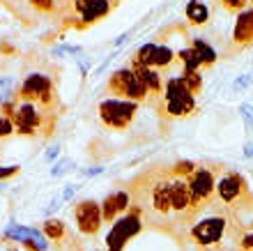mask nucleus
<instances>
[{"label":"nucleus","instance_id":"1","mask_svg":"<svg viewBox=\"0 0 253 251\" xmlns=\"http://www.w3.org/2000/svg\"><path fill=\"white\" fill-rule=\"evenodd\" d=\"M214 201L219 203V207H223L228 214L237 219L247 212H253V192L247 178L237 171H223L216 178Z\"/></svg>","mask_w":253,"mask_h":251},{"label":"nucleus","instance_id":"2","mask_svg":"<svg viewBox=\"0 0 253 251\" xmlns=\"http://www.w3.org/2000/svg\"><path fill=\"white\" fill-rule=\"evenodd\" d=\"M216 168H207V166L198 164L196 171L189 175V192H191V210L198 219V214L205 207L214 203V194H216Z\"/></svg>","mask_w":253,"mask_h":251},{"label":"nucleus","instance_id":"3","mask_svg":"<svg viewBox=\"0 0 253 251\" xmlns=\"http://www.w3.org/2000/svg\"><path fill=\"white\" fill-rule=\"evenodd\" d=\"M21 101H30V104H37L42 111H51V106L55 104V88L51 76L46 74H28L23 83L19 86V95H16Z\"/></svg>","mask_w":253,"mask_h":251},{"label":"nucleus","instance_id":"4","mask_svg":"<svg viewBox=\"0 0 253 251\" xmlns=\"http://www.w3.org/2000/svg\"><path fill=\"white\" fill-rule=\"evenodd\" d=\"M161 104H164L161 113H166L170 118H184V115H191L196 111V97L180 83V76H173L166 81Z\"/></svg>","mask_w":253,"mask_h":251},{"label":"nucleus","instance_id":"5","mask_svg":"<svg viewBox=\"0 0 253 251\" xmlns=\"http://www.w3.org/2000/svg\"><path fill=\"white\" fill-rule=\"evenodd\" d=\"M99 120L108 129H126L133 122L136 113H138V104L129 100H118V97H108V100L99 101Z\"/></svg>","mask_w":253,"mask_h":251},{"label":"nucleus","instance_id":"6","mask_svg":"<svg viewBox=\"0 0 253 251\" xmlns=\"http://www.w3.org/2000/svg\"><path fill=\"white\" fill-rule=\"evenodd\" d=\"M51 115L46 111H42L37 104H30V101H21V104L14 106L12 113V122L14 129L23 136H35L37 132H44L46 125L51 122Z\"/></svg>","mask_w":253,"mask_h":251},{"label":"nucleus","instance_id":"7","mask_svg":"<svg viewBox=\"0 0 253 251\" xmlns=\"http://www.w3.org/2000/svg\"><path fill=\"white\" fill-rule=\"evenodd\" d=\"M108 93H113L118 100H129V101H145L150 97L147 88L140 83V79L133 74L131 67H125V69H118V72L108 79Z\"/></svg>","mask_w":253,"mask_h":251},{"label":"nucleus","instance_id":"8","mask_svg":"<svg viewBox=\"0 0 253 251\" xmlns=\"http://www.w3.org/2000/svg\"><path fill=\"white\" fill-rule=\"evenodd\" d=\"M140 228H143V217H140L138 207L131 205V210L126 212V214H122V217L118 219V221H113V226H111L108 238H106L108 251H122L125 245L133 235H138Z\"/></svg>","mask_w":253,"mask_h":251},{"label":"nucleus","instance_id":"9","mask_svg":"<svg viewBox=\"0 0 253 251\" xmlns=\"http://www.w3.org/2000/svg\"><path fill=\"white\" fill-rule=\"evenodd\" d=\"M74 221H76V228H79L83 235L87 238H94L99 233L101 224H104V217H101V205L92 199L79 201L74 205Z\"/></svg>","mask_w":253,"mask_h":251},{"label":"nucleus","instance_id":"10","mask_svg":"<svg viewBox=\"0 0 253 251\" xmlns=\"http://www.w3.org/2000/svg\"><path fill=\"white\" fill-rule=\"evenodd\" d=\"M175 60V53L170 47H164V44H145L140 47L138 53L133 55V62L138 65H145V67H152V69H166V67L173 65Z\"/></svg>","mask_w":253,"mask_h":251},{"label":"nucleus","instance_id":"11","mask_svg":"<svg viewBox=\"0 0 253 251\" xmlns=\"http://www.w3.org/2000/svg\"><path fill=\"white\" fill-rule=\"evenodd\" d=\"M131 210V194L129 189H118V192H111L101 203V217L106 224H113L122 214Z\"/></svg>","mask_w":253,"mask_h":251},{"label":"nucleus","instance_id":"12","mask_svg":"<svg viewBox=\"0 0 253 251\" xmlns=\"http://www.w3.org/2000/svg\"><path fill=\"white\" fill-rule=\"evenodd\" d=\"M233 42L240 49L253 44V7H247L244 12L237 14V21L233 28Z\"/></svg>","mask_w":253,"mask_h":251},{"label":"nucleus","instance_id":"13","mask_svg":"<svg viewBox=\"0 0 253 251\" xmlns=\"http://www.w3.org/2000/svg\"><path fill=\"white\" fill-rule=\"evenodd\" d=\"M131 69L140 79V83L147 88V93L152 95V97H161V95H164V79H161V72H157L152 67L138 65V62H133Z\"/></svg>","mask_w":253,"mask_h":251},{"label":"nucleus","instance_id":"14","mask_svg":"<svg viewBox=\"0 0 253 251\" xmlns=\"http://www.w3.org/2000/svg\"><path fill=\"white\" fill-rule=\"evenodd\" d=\"M111 7H113V2H111V0H90V5L81 12V21H83V26L94 23L97 19L106 16V14L111 12Z\"/></svg>","mask_w":253,"mask_h":251},{"label":"nucleus","instance_id":"15","mask_svg":"<svg viewBox=\"0 0 253 251\" xmlns=\"http://www.w3.org/2000/svg\"><path fill=\"white\" fill-rule=\"evenodd\" d=\"M184 14H187V21L191 26H205L207 21H210V9L200 0H189Z\"/></svg>","mask_w":253,"mask_h":251},{"label":"nucleus","instance_id":"16","mask_svg":"<svg viewBox=\"0 0 253 251\" xmlns=\"http://www.w3.org/2000/svg\"><path fill=\"white\" fill-rule=\"evenodd\" d=\"M191 49L198 53V58H200V62H203V67H212L214 62H216V51H214V49L210 47L205 40L193 37V40H191Z\"/></svg>","mask_w":253,"mask_h":251},{"label":"nucleus","instance_id":"17","mask_svg":"<svg viewBox=\"0 0 253 251\" xmlns=\"http://www.w3.org/2000/svg\"><path fill=\"white\" fill-rule=\"evenodd\" d=\"M177 60L182 62V72H200V69H203V62H200L198 53L193 51L191 47L182 49V51L177 53Z\"/></svg>","mask_w":253,"mask_h":251},{"label":"nucleus","instance_id":"18","mask_svg":"<svg viewBox=\"0 0 253 251\" xmlns=\"http://www.w3.org/2000/svg\"><path fill=\"white\" fill-rule=\"evenodd\" d=\"M16 95H19L16 81L12 76H2L0 79V104H12V100H16Z\"/></svg>","mask_w":253,"mask_h":251},{"label":"nucleus","instance_id":"19","mask_svg":"<svg viewBox=\"0 0 253 251\" xmlns=\"http://www.w3.org/2000/svg\"><path fill=\"white\" fill-rule=\"evenodd\" d=\"M44 235L48 240H53V242H60V240H65L67 228L60 219H46L44 221Z\"/></svg>","mask_w":253,"mask_h":251},{"label":"nucleus","instance_id":"20","mask_svg":"<svg viewBox=\"0 0 253 251\" xmlns=\"http://www.w3.org/2000/svg\"><path fill=\"white\" fill-rule=\"evenodd\" d=\"M180 83L196 97V95L200 93V88H203V76H200V72H182Z\"/></svg>","mask_w":253,"mask_h":251},{"label":"nucleus","instance_id":"21","mask_svg":"<svg viewBox=\"0 0 253 251\" xmlns=\"http://www.w3.org/2000/svg\"><path fill=\"white\" fill-rule=\"evenodd\" d=\"M226 12H230V14H240V12H244L247 9V5H249V0H216Z\"/></svg>","mask_w":253,"mask_h":251},{"label":"nucleus","instance_id":"22","mask_svg":"<svg viewBox=\"0 0 253 251\" xmlns=\"http://www.w3.org/2000/svg\"><path fill=\"white\" fill-rule=\"evenodd\" d=\"M240 115H242V120H244V125H247V132H251L253 129V104H242Z\"/></svg>","mask_w":253,"mask_h":251},{"label":"nucleus","instance_id":"23","mask_svg":"<svg viewBox=\"0 0 253 251\" xmlns=\"http://www.w3.org/2000/svg\"><path fill=\"white\" fill-rule=\"evenodd\" d=\"M14 132H16V129H14L12 118H7V115H0V139H7V136H12Z\"/></svg>","mask_w":253,"mask_h":251},{"label":"nucleus","instance_id":"24","mask_svg":"<svg viewBox=\"0 0 253 251\" xmlns=\"http://www.w3.org/2000/svg\"><path fill=\"white\" fill-rule=\"evenodd\" d=\"M30 5H33L37 12H53L55 0H30Z\"/></svg>","mask_w":253,"mask_h":251},{"label":"nucleus","instance_id":"25","mask_svg":"<svg viewBox=\"0 0 253 251\" xmlns=\"http://www.w3.org/2000/svg\"><path fill=\"white\" fill-rule=\"evenodd\" d=\"M69 164H72V161H69V159H62L60 164H55L53 168H51V175H53V178H60L62 173L67 171V166H69Z\"/></svg>","mask_w":253,"mask_h":251},{"label":"nucleus","instance_id":"26","mask_svg":"<svg viewBox=\"0 0 253 251\" xmlns=\"http://www.w3.org/2000/svg\"><path fill=\"white\" fill-rule=\"evenodd\" d=\"M19 173V166H0V180H7Z\"/></svg>","mask_w":253,"mask_h":251},{"label":"nucleus","instance_id":"27","mask_svg":"<svg viewBox=\"0 0 253 251\" xmlns=\"http://www.w3.org/2000/svg\"><path fill=\"white\" fill-rule=\"evenodd\" d=\"M249 83H251V74H244V76H240V79L235 81V90H244V88L249 86Z\"/></svg>","mask_w":253,"mask_h":251},{"label":"nucleus","instance_id":"28","mask_svg":"<svg viewBox=\"0 0 253 251\" xmlns=\"http://www.w3.org/2000/svg\"><path fill=\"white\" fill-rule=\"evenodd\" d=\"M76 189H79V187L76 185H67V189H65V194H62V201H69L74 196V192H76Z\"/></svg>","mask_w":253,"mask_h":251},{"label":"nucleus","instance_id":"29","mask_svg":"<svg viewBox=\"0 0 253 251\" xmlns=\"http://www.w3.org/2000/svg\"><path fill=\"white\" fill-rule=\"evenodd\" d=\"M244 157H247V159L253 157V141H249L247 146H244Z\"/></svg>","mask_w":253,"mask_h":251},{"label":"nucleus","instance_id":"30","mask_svg":"<svg viewBox=\"0 0 253 251\" xmlns=\"http://www.w3.org/2000/svg\"><path fill=\"white\" fill-rule=\"evenodd\" d=\"M58 154H60V148L55 146V148H51V150L46 152V159H55V157H58Z\"/></svg>","mask_w":253,"mask_h":251},{"label":"nucleus","instance_id":"31","mask_svg":"<svg viewBox=\"0 0 253 251\" xmlns=\"http://www.w3.org/2000/svg\"><path fill=\"white\" fill-rule=\"evenodd\" d=\"M101 173V168H90V171H85V175L90 178V175H99Z\"/></svg>","mask_w":253,"mask_h":251},{"label":"nucleus","instance_id":"32","mask_svg":"<svg viewBox=\"0 0 253 251\" xmlns=\"http://www.w3.org/2000/svg\"><path fill=\"white\" fill-rule=\"evenodd\" d=\"M249 231H253V221H251V226H249Z\"/></svg>","mask_w":253,"mask_h":251},{"label":"nucleus","instance_id":"33","mask_svg":"<svg viewBox=\"0 0 253 251\" xmlns=\"http://www.w3.org/2000/svg\"><path fill=\"white\" fill-rule=\"evenodd\" d=\"M249 5H251V7H253V0H249Z\"/></svg>","mask_w":253,"mask_h":251},{"label":"nucleus","instance_id":"34","mask_svg":"<svg viewBox=\"0 0 253 251\" xmlns=\"http://www.w3.org/2000/svg\"><path fill=\"white\" fill-rule=\"evenodd\" d=\"M12 251H21V249H12Z\"/></svg>","mask_w":253,"mask_h":251}]
</instances>
